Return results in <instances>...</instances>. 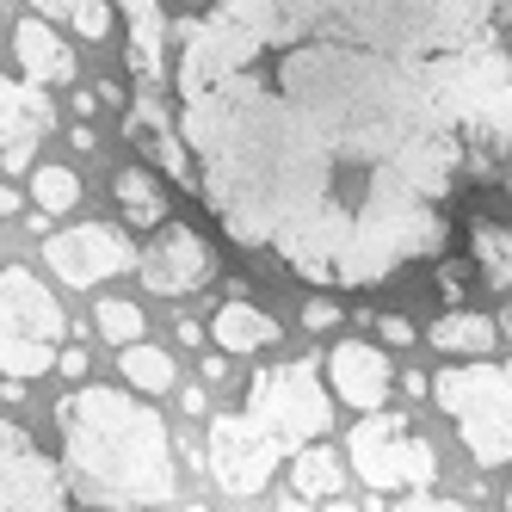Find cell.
Instances as JSON below:
<instances>
[{"label": "cell", "mask_w": 512, "mask_h": 512, "mask_svg": "<svg viewBox=\"0 0 512 512\" xmlns=\"http://www.w3.org/2000/svg\"><path fill=\"white\" fill-rule=\"evenodd\" d=\"M321 383L334 389V401H346L352 414H371V408H383V401H389L395 371H389L383 346H371V340H340L334 352H327V364H321Z\"/></svg>", "instance_id": "12"}, {"label": "cell", "mask_w": 512, "mask_h": 512, "mask_svg": "<svg viewBox=\"0 0 512 512\" xmlns=\"http://www.w3.org/2000/svg\"><path fill=\"white\" fill-rule=\"evenodd\" d=\"M56 340H68L56 290L25 266H0V377H44L56 364Z\"/></svg>", "instance_id": "4"}, {"label": "cell", "mask_w": 512, "mask_h": 512, "mask_svg": "<svg viewBox=\"0 0 512 512\" xmlns=\"http://www.w3.org/2000/svg\"><path fill=\"white\" fill-rule=\"evenodd\" d=\"M284 463V445L253 426L247 414H216L210 420V445H204V469L216 475V488L229 500H260L272 488V475Z\"/></svg>", "instance_id": "7"}, {"label": "cell", "mask_w": 512, "mask_h": 512, "mask_svg": "<svg viewBox=\"0 0 512 512\" xmlns=\"http://www.w3.org/2000/svg\"><path fill=\"white\" fill-rule=\"evenodd\" d=\"M56 371H62L68 383H87V352H81V346H68V352H56Z\"/></svg>", "instance_id": "26"}, {"label": "cell", "mask_w": 512, "mask_h": 512, "mask_svg": "<svg viewBox=\"0 0 512 512\" xmlns=\"http://www.w3.org/2000/svg\"><path fill=\"white\" fill-rule=\"evenodd\" d=\"M124 136H130L136 149L149 155L167 179H179V186H192V192H198V161H192L186 136H179V124L167 118V105H161L155 93H136V99L124 105Z\"/></svg>", "instance_id": "13"}, {"label": "cell", "mask_w": 512, "mask_h": 512, "mask_svg": "<svg viewBox=\"0 0 512 512\" xmlns=\"http://www.w3.org/2000/svg\"><path fill=\"white\" fill-rule=\"evenodd\" d=\"M241 414L253 426H266L290 457V451H303L309 438H321L334 426V389H321V364L315 358L266 364V371L247 383V408Z\"/></svg>", "instance_id": "5"}, {"label": "cell", "mask_w": 512, "mask_h": 512, "mask_svg": "<svg viewBox=\"0 0 512 512\" xmlns=\"http://www.w3.org/2000/svg\"><path fill=\"white\" fill-rule=\"evenodd\" d=\"M506 506H512V494H506Z\"/></svg>", "instance_id": "36"}, {"label": "cell", "mask_w": 512, "mask_h": 512, "mask_svg": "<svg viewBox=\"0 0 512 512\" xmlns=\"http://www.w3.org/2000/svg\"><path fill=\"white\" fill-rule=\"evenodd\" d=\"M401 395H414V401H426V395H432V377H426V371H408V377H401Z\"/></svg>", "instance_id": "29"}, {"label": "cell", "mask_w": 512, "mask_h": 512, "mask_svg": "<svg viewBox=\"0 0 512 512\" xmlns=\"http://www.w3.org/2000/svg\"><path fill=\"white\" fill-rule=\"evenodd\" d=\"M118 371L136 395H167L173 389V352H161L149 340H130V346H118Z\"/></svg>", "instance_id": "21"}, {"label": "cell", "mask_w": 512, "mask_h": 512, "mask_svg": "<svg viewBox=\"0 0 512 512\" xmlns=\"http://www.w3.org/2000/svg\"><path fill=\"white\" fill-rule=\"evenodd\" d=\"M426 340H432L438 352H451V358H488L494 340H500V321H494V315H475V309H451V315L432 321Z\"/></svg>", "instance_id": "18"}, {"label": "cell", "mask_w": 512, "mask_h": 512, "mask_svg": "<svg viewBox=\"0 0 512 512\" xmlns=\"http://www.w3.org/2000/svg\"><path fill=\"white\" fill-rule=\"evenodd\" d=\"M346 457L358 469V482L364 488H432V475H438V451L426 445V438L401 420V414H358V426L346 432Z\"/></svg>", "instance_id": "6"}, {"label": "cell", "mask_w": 512, "mask_h": 512, "mask_svg": "<svg viewBox=\"0 0 512 512\" xmlns=\"http://www.w3.org/2000/svg\"><path fill=\"white\" fill-rule=\"evenodd\" d=\"M62 426V475L68 494L87 506H173L179 500V469H173V438L155 414V395L130 389H75L56 401Z\"/></svg>", "instance_id": "2"}, {"label": "cell", "mask_w": 512, "mask_h": 512, "mask_svg": "<svg viewBox=\"0 0 512 512\" xmlns=\"http://www.w3.org/2000/svg\"><path fill=\"white\" fill-rule=\"evenodd\" d=\"M13 56L25 68V81H44V87H68V81H75V50L44 25V13H25L13 25Z\"/></svg>", "instance_id": "15"}, {"label": "cell", "mask_w": 512, "mask_h": 512, "mask_svg": "<svg viewBox=\"0 0 512 512\" xmlns=\"http://www.w3.org/2000/svg\"><path fill=\"white\" fill-rule=\"evenodd\" d=\"M68 19H75V31H81L87 44L112 38V7H105V0H75V7H68Z\"/></svg>", "instance_id": "24"}, {"label": "cell", "mask_w": 512, "mask_h": 512, "mask_svg": "<svg viewBox=\"0 0 512 512\" xmlns=\"http://www.w3.org/2000/svg\"><path fill=\"white\" fill-rule=\"evenodd\" d=\"M136 278L155 297H192L216 278V247L192 223H155V241L136 253Z\"/></svg>", "instance_id": "8"}, {"label": "cell", "mask_w": 512, "mask_h": 512, "mask_svg": "<svg viewBox=\"0 0 512 512\" xmlns=\"http://www.w3.org/2000/svg\"><path fill=\"white\" fill-rule=\"evenodd\" d=\"M210 340L223 346L229 358H247V352H266L272 340H278V321L266 315V309H253V303H223L210 315Z\"/></svg>", "instance_id": "17"}, {"label": "cell", "mask_w": 512, "mask_h": 512, "mask_svg": "<svg viewBox=\"0 0 512 512\" xmlns=\"http://www.w3.org/2000/svg\"><path fill=\"white\" fill-rule=\"evenodd\" d=\"M99 334L112 340V346H130V340H142V334H149V321H142V309H136V303H124V297H105V303H99Z\"/></svg>", "instance_id": "23"}, {"label": "cell", "mask_w": 512, "mask_h": 512, "mask_svg": "<svg viewBox=\"0 0 512 512\" xmlns=\"http://www.w3.org/2000/svg\"><path fill=\"white\" fill-rule=\"evenodd\" d=\"M303 327H309V334L340 327V303H334V297H309V303H303Z\"/></svg>", "instance_id": "25"}, {"label": "cell", "mask_w": 512, "mask_h": 512, "mask_svg": "<svg viewBox=\"0 0 512 512\" xmlns=\"http://www.w3.org/2000/svg\"><path fill=\"white\" fill-rule=\"evenodd\" d=\"M432 401L457 420L463 451L482 469H506L512 463V364H445L432 377Z\"/></svg>", "instance_id": "3"}, {"label": "cell", "mask_w": 512, "mask_h": 512, "mask_svg": "<svg viewBox=\"0 0 512 512\" xmlns=\"http://www.w3.org/2000/svg\"><path fill=\"white\" fill-rule=\"evenodd\" d=\"M68 475L56 457L31 445V432L19 420H0V506H68Z\"/></svg>", "instance_id": "10"}, {"label": "cell", "mask_w": 512, "mask_h": 512, "mask_svg": "<svg viewBox=\"0 0 512 512\" xmlns=\"http://www.w3.org/2000/svg\"><path fill=\"white\" fill-rule=\"evenodd\" d=\"M118 7H124V31H130L124 68H130L142 87H155L167 75V38H173V25L161 13V0H118Z\"/></svg>", "instance_id": "14"}, {"label": "cell", "mask_w": 512, "mask_h": 512, "mask_svg": "<svg viewBox=\"0 0 512 512\" xmlns=\"http://www.w3.org/2000/svg\"><path fill=\"white\" fill-rule=\"evenodd\" d=\"M469 260L482 266V278L494 290H506L512 284V229L494 223V216H475V223H469Z\"/></svg>", "instance_id": "20"}, {"label": "cell", "mask_w": 512, "mask_h": 512, "mask_svg": "<svg viewBox=\"0 0 512 512\" xmlns=\"http://www.w3.org/2000/svg\"><path fill=\"white\" fill-rule=\"evenodd\" d=\"M68 149H81V155H87V149H93V130H87V118H81V124H75V130H68Z\"/></svg>", "instance_id": "31"}, {"label": "cell", "mask_w": 512, "mask_h": 512, "mask_svg": "<svg viewBox=\"0 0 512 512\" xmlns=\"http://www.w3.org/2000/svg\"><path fill=\"white\" fill-rule=\"evenodd\" d=\"M383 340H389V346H420V334H414L408 315H389V321H383Z\"/></svg>", "instance_id": "27"}, {"label": "cell", "mask_w": 512, "mask_h": 512, "mask_svg": "<svg viewBox=\"0 0 512 512\" xmlns=\"http://www.w3.org/2000/svg\"><path fill=\"white\" fill-rule=\"evenodd\" d=\"M99 112V93H75V118H93Z\"/></svg>", "instance_id": "34"}, {"label": "cell", "mask_w": 512, "mask_h": 512, "mask_svg": "<svg viewBox=\"0 0 512 512\" xmlns=\"http://www.w3.org/2000/svg\"><path fill=\"white\" fill-rule=\"evenodd\" d=\"M500 334H506V340H512V303H506V315H500Z\"/></svg>", "instance_id": "35"}, {"label": "cell", "mask_w": 512, "mask_h": 512, "mask_svg": "<svg viewBox=\"0 0 512 512\" xmlns=\"http://www.w3.org/2000/svg\"><path fill=\"white\" fill-rule=\"evenodd\" d=\"M112 198H118V210H124L130 229L167 223V192H161V179H155L149 167H124V173L112 179Z\"/></svg>", "instance_id": "19"}, {"label": "cell", "mask_w": 512, "mask_h": 512, "mask_svg": "<svg viewBox=\"0 0 512 512\" xmlns=\"http://www.w3.org/2000/svg\"><path fill=\"white\" fill-rule=\"evenodd\" d=\"M25 210V192L19 186H0V216H19Z\"/></svg>", "instance_id": "30"}, {"label": "cell", "mask_w": 512, "mask_h": 512, "mask_svg": "<svg viewBox=\"0 0 512 512\" xmlns=\"http://www.w3.org/2000/svg\"><path fill=\"white\" fill-rule=\"evenodd\" d=\"M506 0H210L173 25L179 136L235 247L377 284L451 241L445 192L512 149Z\"/></svg>", "instance_id": "1"}, {"label": "cell", "mask_w": 512, "mask_h": 512, "mask_svg": "<svg viewBox=\"0 0 512 512\" xmlns=\"http://www.w3.org/2000/svg\"><path fill=\"white\" fill-rule=\"evenodd\" d=\"M25 7H31V13H44V19H50V13H68V7H75V0H25Z\"/></svg>", "instance_id": "32"}, {"label": "cell", "mask_w": 512, "mask_h": 512, "mask_svg": "<svg viewBox=\"0 0 512 512\" xmlns=\"http://www.w3.org/2000/svg\"><path fill=\"white\" fill-rule=\"evenodd\" d=\"M44 260L62 284H105V278H118V272H136V247L118 223H81V229H62L44 241Z\"/></svg>", "instance_id": "9"}, {"label": "cell", "mask_w": 512, "mask_h": 512, "mask_svg": "<svg viewBox=\"0 0 512 512\" xmlns=\"http://www.w3.org/2000/svg\"><path fill=\"white\" fill-rule=\"evenodd\" d=\"M438 284H445V303H463V290H469V272H463V266H445V278H438Z\"/></svg>", "instance_id": "28"}, {"label": "cell", "mask_w": 512, "mask_h": 512, "mask_svg": "<svg viewBox=\"0 0 512 512\" xmlns=\"http://www.w3.org/2000/svg\"><path fill=\"white\" fill-rule=\"evenodd\" d=\"M340 488H346V463L327 451V445H303V451H290V506L340 500Z\"/></svg>", "instance_id": "16"}, {"label": "cell", "mask_w": 512, "mask_h": 512, "mask_svg": "<svg viewBox=\"0 0 512 512\" xmlns=\"http://www.w3.org/2000/svg\"><path fill=\"white\" fill-rule=\"evenodd\" d=\"M93 93H99V105H124V87H118V81H99Z\"/></svg>", "instance_id": "33"}, {"label": "cell", "mask_w": 512, "mask_h": 512, "mask_svg": "<svg viewBox=\"0 0 512 512\" xmlns=\"http://www.w3.org/2000/svg\"><path fill=\"white\" fill-rule=\"evenodd\" d=\"M31 204H38L44 216H62V210H75L81 204V179L68 173V167H31Z\"/></svg>", "instance_id": "22"}, {"label": "cell", "mask_w": 512, "mask_h": 512, "mask_svg": "<svg viewBox=\"0 0 512 512\" xmlns=\"http://www.w3.org/2000/svg\"><path fill=\"white\" fill-rule=\"evenodd\" d=\"M56 136V105L44 93V81H7L0 75V167L7 173H31L38 142Z\"/></svg>", "instance_id": "11"}]
</instances>
